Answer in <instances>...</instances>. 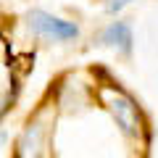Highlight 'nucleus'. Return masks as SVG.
Listing matches in <instances>:
<instances>
[{"label": "nucleus", "instance_id": "obj_4", "mask_svg": "<svg viewBox=\"0 0 158 158\" xmlns=\"http://www.w3.org/2000/svg\"><path fill=\"white\" fill-rule=\"evenodd\" d=\"M100 42L103 45H111V48H121L124 53H129L132 50V29H129V24L127 21H113L100 34Z\"/></svg>", "mask_w": 158, "mask_h": 158}, {"label": "nucleus", "instance_id": "obj_1", "mask_svg": "<svg viewBox=\"0 0 158 158\" xmlns=\"http://www.w3.org/2000/svg\"><path fill=\"white\" fill-rule=\"evenodd\" d=\"M29 29L34 34L53 42H66V40H77L79 37V27L74 21H63V19L53 16L48 11H32L29 13Z\"/></svg>", "mask_w": 158, "mask_h": 158}, {"label": "nucleus", "instance_id": "obj_3", "mask_svg": "<svg viewBox=\"0 0 158 158\" xmlns=\"http://www.w3.org/2000/svg\"><path fill=\"white\" fill-rule=\"evenodd\" d=\"M45 153H48V129L45 124L32 121L19 140V158H42Z\"/></svg>", "mask_w": 158, "mask_h": 158}, {"label": "nucleus", "instance_id": "obj_2", "mask_svg": "<svg viewBox=\"0 0 158 158\" xmlns=\"http://www.w3.org/2000/svg\"><path fill=\"white\" fill-rule=\"evenodd\" d=\"M108 111L113 113V118H116V124L121 127V132L129 137H137L142 132V116H140V108L135 106V100H132L129 95H124V92H111L108 95Z\"/></svg>", "mask_w": 158, "mask_h": 158}, {"label": "nucleus", "instance_id": "obj_5", "mask_svg": "<svg viewBox=\"0 0 158 158\" xmlns=\"http://www.w3.org/2000/svg\"><path fill=\"white\" fill-rule=\"evenodd\" d=\"M127 3H129V0H111V3H108V11H111V13H116V11H121V8H124Z\"/></svg>", "mask_w": 158, "mask_h": 158}]
</instances>
